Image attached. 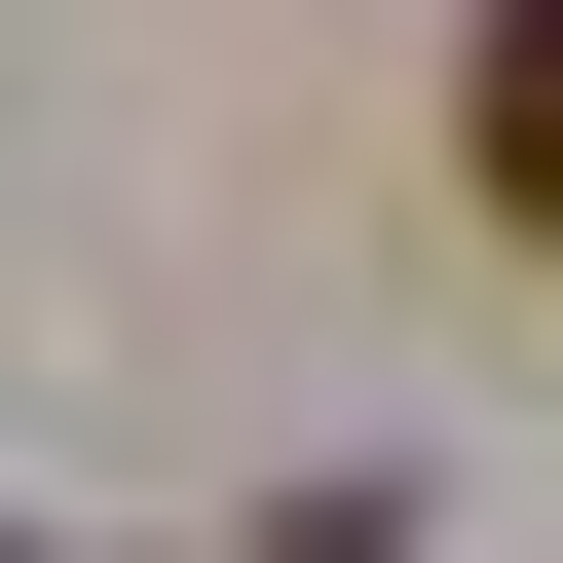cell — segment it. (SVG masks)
Wrapping results in <instances>:
<instances>
[{
    "label": "cell",
    "instance_id": "obj_1",
    "mask_svg": "<svg viewBox=\"0 0 563 563\" xmlns=\"http://www.w3.org/2000/svg\"><path fill=\"white\" fill-rule=\"evenodd\" d=\"M451 188L563 263V0H488V38H451Z\"/></svg>",
    "mask_w": 563,
    "mask_h": 563
}]
</instances>
